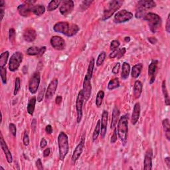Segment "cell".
<instances>
[{"label":"cell","instance_id":"obj_1","mask_svg":"<svg viewBox=\"0 0 170 170\" xmlns=\"http://www.w3.org/2000/svg\"><path fill=\"white\" fill-rule=\"evenodd\" d=\"M53 30L55 32L71 37L77 33L80 30V28L77 24H69V23L65 21H60L57 23L53 26Z\"/></svg>","mask_w":170,"mask_h":170},{"label":"cell","instance_id":"obj_2","mask_svg":"<svg viewBox=\"0 0 170 170\" xmlns=\"http://www.w3.org/2000/svg\"><path fill=\"white\" fill-rule=\"evenodd\" d=\"M117 134L122 145L125 146L128 141V115H124L120 118L118 122Z\"/></svg>","mask_w":170,"mask_h":170},{"label":"cell","instance_id":"obj_3","mask_svg":"<svg viewBox=\"0 0 170 170\" xmlns=\"http://www.w3.org/2000/svg\"><path fill=\"white\" fill-rule=\"evenodd\" d=\"M58 146L59 150V158L62 161L66 158L69 150V143L67 135L63 132H61L58 136Z\"/></svg>","mask_w":170,"mask_h":170},{"label":"cell","instance_id":"obj_4","mask_svg":"<svg viewBox=\"0 0 170 170\" xmlns=\"http://www.w3.org/2000/svg\"><path fill=\"white\" fill-rule=\"evenodd\" d=\"M143 19L148 22L150 31L152 33H156L162 25L161 17L154 13H147Z\"/></svg>","mask_w":170,"mask_h":170},{"label":"cell","instance_id":"obj_5","mask_svg":"<svg viewBox=\"0 0 170 170\" xmlns=\"http://www.w3.org/2000/svg\"><path fill=\"white\" fill-rule=\"evenodd\" d=\"M156 6V4L154 1H149V0L139 1L136 5V17L137 18H143L146 14V10L155 8Z\"/></svg>","mask_w":170,"mask_h":170},{"label":"cell","instance_id":"obj_6","mask_svg":"<svg viewBox=\"0 0 170 170\" xmlns=\"http://www.w3.org/2000/svg\"><path fill=\"white\" fill-rule=\"evenodd\" d=\"M122 4L123 1H120V0H114V1L110 2L109 5H108V8L104 9L102 20L106 21L107 19H110L114 15V13L121 8Z\"/></svg>","mask_w":170,"mask_h":170},{"label":"cell","instance_id":"obj_7","mask_svg":"<svg viewBox=\"0 0 170 170\" xmlns=\"http://www.w3.org/2000/svg\"><path fill=\"white\" fill-rule=\"evenodd\" d=\"M24 55L21 52H15L13 54L9 59V69L11 72H15L20 67V65L23 61Z\"/></svg>","mask_w":170,"mask_h":170},{"label":"cell","instance_id":"obj_8","mask_svg":"<svg viewBox=\"0 0 170 170\" xmlns=\"http://www.w3.org/2000/svg\"><path fill=\"white\" fill-rule=\"evenodd\" d=\"M134 15L132 12L127 11L126 9L118 11L114 15V21L116 24H123L129 21L133 18Z\"/></svg>","mask_w":170,"mask_h":170},{"label":"cell","instance_id":"obj_9","mask_svg":"<svg viewBox=\"0 0 170 170\" xmlns=\"http://www.w3.org/2000/svg\"><path fill=\"white\" fill-rule=\"evenodd\" d=\"M41 83V75L39 72H35L32 75L29 83V90L31 94L37 93Z\"/></svg>","mask_w":170,"mask_h":170},{"label":"cell","instance_id":"obj_10","mask_svg":"<svg viewBox=\"0 0 170 170\" xmlns=\"http://www.w3.org/2000/svg\"><path fill=\"white\" fill-rule=\"evenodd\" d=\"M84 102V96L83 91V90H81L78 94L77 100H76V110L77 113V122L78 124H79L81 122L82 118H83V106Z\"/></svg>","mask_w":170,"mask_h":170},{"label":"cell","instance_id":"obj_11","mask_svg":"<svg viewBox=\"0 0 170 170\" xmlns=\"http://www.w3.org/2000/svg\"><path fill=\"white\" fill-rule=\"evenodd\" d=\"M74 6V2L72 0H65V1L62 2L59 8L61 14L64 16L69 15L73 11Z\"/></svg>","mask_w":170,"mask_h":170},{"label":"cell","instance_id":"obj_12","mask_svg":"<svg viewBox=\"0 0 170 170\" xmlns=\"http://www.w3.org/2000/svg\"><path fill=\"white\" fill-rule=\"evenodd\" d=\"M50 43L52 47L57 51L64 50L65 49V46H66L64 39L60 37V36L57 35L53 36V37L51 38Z\"/></svg>","mask_w":170,"mask_h":170},{"label":"cell","instance_id":"obj_13","mask_svg":"<svg viewBox=\"0 0 170 170\" xmlns=\"http://www.w3.org/2000/svg\"><path fill=\"white\" fill-rule=\"evenodd\" d=\"M84 141H85V138H84V135H83L82 136V138L79 143L77 146L76 148L74 149L73 156H72L71 160H72V163H73V164H74L77 160L79 159L82 153L83 152V149L84 148Z\"/></svg>","mask_w":170,"mask_h":170},{"label":"cell","instance_id":"obj_14","mask_svg":"<svg viewBox=\"0 0 170 170\" xmlns=\"http://www.w3.org/2000/svg\"><path fill=\"white\" fill-rule=\"evenodd\" d=\"M58 84V79L57 78H55V79L52 80L49 84L48 85L46 92H45V98H46L47 100H49L53 96L55 92H56L57 90Z\"/></svg>","mask_w":170,"mask_h":170},{"label":"cell","instance_id":"obj_15","mask_svg":"<svg viewBox=\"0 0 170 170\" xmlns=\"http://www.w3.org/2000/svg\"><path fill=\"white\" fill-rule=\"evenodd\" d=\"M90 78L87 76H85L83 82V94L84 96V100L88 101L91 96V91H92V85H91Z\"/></svg>","mask_w":170,"mask_h":170},{"label":"cell","instance_id":"obj_16","mask_svg":"<svg viewBox=\"0 0 170 170\" xmlns=\"http://www.w3.org/2000/svg\"><path fill=\"white\" fill-rule=\"evenodd\" d=\"M158 61L157 60H153L148 67V76L150 77V84H152L155 81L156 74L158 69Z\"/></svg>","mask_w":170,"mask_h":170},{"label":"cell","instance_id":"obj_17","mask_svg":"<svg viewBox=\"0 0 170 170\" xmlns=\"http://www.w3.org/2000/svg\"><path fill=\"white\" fill-rule=\"evenodd\" d=\"M0 135H1V138H0V145H1V148L3 150V152H4L5 153L8 162L9 163H11L13 162V157L11 153L10 152V150H9V149L8 148V146L4 140L2 134H1Z\"/></svg>","mask_w":170,"mask_h":170},{"label":"cell","instance_id":"obj_18","mask_svg":"<svg viewBox=\"0 0 170 170\" xmlns=\"http://www.w3.org/2000/svg\"><path fill=\"white\" fill-rule=\"evenodd\" d=\"M108 117H109V112L106 110H104L102 114V119H101V128H100V134L101 137L104 138L106 136L107 131V122Z\"/></svg>","mask_w":170,"mask_h":170},{"label":"cell","instance_id":"obj_19","mask_svg":"<svg viewBox=\"0 0 170 170\" xmlns=\"http://www.w3.org/2000/svg\"><path fill=\"white\" fill-rule=\"evenodd\" d=\"M33 5L25 4V3H24V4L19 5L17 8V10L19 13V14L24 17H29V16H30L31 14H32L31 8Z\"/></svg>","mask_w":170,"mask_h":170},{"label":"cell","instance_id":"obj_20","mask_svg":"<svg viewBox=\"0 0 170 170\" xmlns=\"http://www.w3.org/2000/svg\"><path fill=\"white\" fill-rule=\"evenodd\" d=\"M24 39L25 41L27 42H33L34 41L36 37H37V33H36L34 29L31 27H29L25 29L24 32Z\"/></svg>","mask_w":170,"mask_h":170},{"label":"cell","instance_id":"obj_21","mask_svg":"<svg viewBox=\"0 0 170 170\" xmlns=\"http://www.w3.org/2000/svg\"><path fill=\"white\" fill-rule=\"evenodd\" d=\"M152 150H148L146 153L144 161H143V169H144L151 170L152 169Z\"/></svg>","mask_w":170,"mask_h":170},{"label":"cell","instance_id":"obj_22","mask_svg":"<svg viewBox=\"0 0 170 170\" xmlns=\"http://www.w3.org/2000/svg\"><path fill=\"white\" fill-rule=\"evenodd\" d=\"M140 112H141V109H140V104L139 102H136L134 106L133 112L132 114V119L131 122L133 125H136L137 122H138V120L140 116Z\"/></svg>","mask_w":170,"mask_h":170},{"label":"cell","instance_id":"obj_23","mask_svg":"<svg viewBox=\"0 0 170 170\" xmlns=\"http://www.w3.org/2000/svg\"><path fill=\"white\" fill-rule=\"evenodd\" d=\"M120 118V110L117 106H115L113 109L112 115V121H111L110 128L113 129L115 128Z\"/></svg>","mask_w":170,"mask_h":170},{"label":"cell","instance_id":"obj_24","mask_svg":"<svg viewBox=\"0 0 170 170\" xmlns=\"http://www.w3.org/2000/svg\"><path fill=\"white\" fill-rule=\"evenodd\" d=\"M143 89V84L141 81L136 80L134 85V95L136 99H139L141 96Z\"/></svg>","mask_w":170,"mask_h":170},{"label":"cell","instance_id":"obj_25","mask_svg":"<svg viewBox=\"0 0 170 170\" xmlns=\"http://www.w3.org/2000/svg\"><path fill=\"white\" fill-rule=\"evenodd\" d=\"M130 65L127 62H124L122 65V73H121V77L122 80H126L129 77V74L130 73Z\"/></svg>","mask_w":170,"mask_h":170},{"label":"cell","instance_id":"obj_26","mask_svg":"<svg viewBox=\"0 0 170 170\" xmlns=\"http://www.w3.org/2000/svg\"><path fill=\"white\" fill-rule=\"evenodd\" d=\"M31 12L32 14H33L35 15L41 16L45 14V8L44 5H33L31 8Z\"/></svg>","mask_w":170,"mask_h":170},{"label":"cell","instance_id":"obj_27","mask_svg":"<svg viewBox=\"0 0 170 170\" xmlns=\"http://www.w3.org/2000/svg\"><path fill=\"white\" fill-rule=\"evenodd\" d=\"M142 68H143V65L142 63H138L135 65L132 68V71H131L132 77L134 78H138L140 75V74H141Z\"/></svg>","mask_w":170,"mask_h":170},{"label":"cell","instance_id":"obj_28","mask_svg":"<svg viewBox=\"0 0 170 170\" xmlns=\"http://www.w3.org/2000/svg\"><path fill=\"white\" fill-rule=\"evenodd\" d=\"M36 102H37V99H36L35 96L32 97L29 101L27 106V112L29 113V114H30V115H33L34 113Z\"/></svg>","mask_w":170,"mask_h":170},{"label":"cell","instance_id":"obj_29","mask_svg":"<svg viewBox=\"0 0 170 170\" xmlns=\"http://www.w3.org/2000/svg\"><path fill=\"white\" fill-rule=\"evenodd\" d=\"M162 126L165 132V135L168 140H170V125L169 119L166 118L162 121Z\"/></svg>","mask_w":170,"mask_h":170},{"label":"cell","instance_id":"obj_30","mask_svg":"<svg viewBox=\"0 0 170 170\" xmlns=\"http://www.w3.org/2000/svg\"><path fill=\"white\" fill-rule=\"evenodd\" d=\"M162 93H163V96H164L165 105L166 106H169L170 100H169L168 91V89H167V87H166V81H165V80H163V82H162Z\"/></svg>","mask_w":170,"mask_h":170},{"label":"cell","instance_id":"obj_31","mask_svg":"<svg viewBox=\"0 0 170 170\" xmlns=\"http://www.w3.org/2000/svg\"><path fill=\"white\" fill-rule=\"evenodd\" d=\"M9 56V53L8 51L4 52V53H2L1 55H0V68H4L5 67L8 61Z\"/></svg>","mask_w":170,"mask_h":170},{"label":"cell","instance_id":"obj_32","mask_svg":"<svg viewBox=\"0 0 170 170\" xmlns=\"http://www.w3.org/2000/svg\"><path fill=\"white\" fill-rule=\"evenodd\" d=\"M119 87H120V81L118 78H113V79L110 80L109 81V84H108V89L110 90L116 89Z\"/></svg>","mask_w":170,"mask_h":170},{"label":"cell","instance_id":"obj_33","mask_svg":"<svg viewBox=\"0 0 170 170\" xmlns=\"http://www.w3.org/2000/svg\"><path fill=\"white\" fill-rule=\"evenodd\" d=\"M61 1L57 0V1H51L47 6V11H53L55 9L58 8V6L61 5Z\"/></svg>","mask_w":170,"mask_h":170},{"label":"cell","instance_id":"obj_34","mask_svg":"<svg viewBox=\"0 0 170 170\" xmlns=\"http://www.w3.org/2000/svg\"><path fill=\"white\" fill-rule=\"evenodd\" d=\"M100 128H101V121H100V120H99L97 122L95 128H94V131L93 132V142H95L96 140H97L98 137H99V136L100 135Z\"/></svg>","mask_w":170,"mask_h":170},{"label":"cell","instance_id":"obj_35","mask_svg":"<svg viewBox=\"0 0 170 170\" xmlns=\"http://www.w3.org/2000/svg\"><path fill=\"white\" fill-rule=\"evenodd\" d=\"M94 58H92L90 61V63L89 65V67H88V70H87V73L86 76H87L89 78H92L93 77V71H94Z\"/></svg>","mask_w":170,"mask_h":170},{"label":"cell","instance_id":"obj_36","mask_svg":"<svg viewBox=\"0 0 170 170\" xmlns=\"http://www.w3.org/2000/svg\"><path fill=\"white\" fill-rule=\"evenodd\" d=\"M39 51H40V48L38 47L33 46L28 49L27 51H26V53L29 55V56H35V55H39Z\"/></svg>","mask_w":170,"mask_h":170},{"label":"cell","instance_id":"obj_37","mask_svg":"<svg viewBox=\"0 0 170 170\" xmlns=\"http://www.w3.org/2000/svg\"><path fill=\"white\" fill-rule=\"evenodd\" d=\"M104 97V91L102 90L99 91V93H98L96 98V105L98 108H100L101 105H102Z\"/></svg>","mask_w":170,"mask_h":170},{"label":"cell","instance_id":"obj_38","mask_svg":"<svg viewBox=\"0 0 170 170\" xmlns=\"http://www.w3.org/2000/svg\"><path fill=\"white\" fill-rule=\"evenodd\" d=\"M106 58V52L104 51H102L101 53L99 54V57L97 58V60H96V65L97 67H100V65H102L104 63V61H105Z\"/></svg>","mask_w":170,"mask_h":170},{"label":"cell","instance_id":"obj_39","mask_svg":"<svg viewBox=\"0 0 170 170\" xmlns=\"http://www.w3.org/2000/svg\"><path fill=\"white\" fill-rule=\"evenodd\" d=\"M0 75H1L2 81L4 84H7V69L5 67L0 68Z\"/></svg>","mask_w":170,"mask_h":170},{"label":"cell","instance_id":"obj_40","mask_svg":"<svg viewBox=\"0 0 170 170\" xmlns=\"http://www.w3.org/2000/svg\"><path fill=\"white\" fill-rule=\"evenodd\" d=\"M21 88V80L19 77L15 78V88H14V94L15 96L17 95L18 94L19 90Z\"/></svg>","mask_w":170,"mask_h":170},{"label":"cell","instance_id":"obj_41","mask_svg":"<svg viewBox=\"0 0 170 170\" xmlns=\"http://www.w3.org/2000/svg\"><path fill=\"white\" fill-rule=\"evenodd\" d=\"M15 37H16V32L14 28L9 29V41L12 43H14L15 41Z\"/></svg>","mask_w":170,"mask_h":170},{"label":"cell","instance_id":"obj_42","mask_svg":"<svg viewBox=\"0 0 170 170\" xmlns=\"http://www.w3.org/2000/svg\"><path fill=\"white\" fill-rule=\"evenodd\" d=\"M5 2L3 1V0H0V16H1V21L3 20L5 15Z\"/></svg>","mask_w":170,"mask_h":170},{"label":"cell","instance_id":"obj_43","mask_svg":"<svg viewBox=\"0 0 170 170\" xmlns=\"http://www.w3.org/2000/svg\"><path fill=\"white\" fill-rule=\"evenodd\" d=\"M93 2V1H84L80 5V9L82 11H85L87 9L89 8V6L91 5V4Z\"/></svg>","mask_w":170,"mask_h":170},{"label":"cell","instance_id":"obj_44","mask_svg":"<svg viewBox=\"0 0 170 170\" xmlns=\"http://www.w3.org/2000/svg\"><path fill=\"white\" fill-rule=\"evenodd\" d=\"M9 131H10L11 134L14 136V137L16 136V134H17V128H16L15 124H13V123L9 124Z\"/></svg>","mask_w":170,"mask_h":170},{"label":"cell","instance_id":"obj_45","mask_svg":"<svg viewBox=\"0 0 170 170\" xmlns=\"http://www.w3.org/2000/svg\"><path fill=\"white\" fill-rule=\"evenodd\" d=\"M120 45V42L118 40L112 41L110 43V49L112 51L117 49H118Z\"/></svg>","mask_w":170,"mask_h":170},{"label":"cell","instance_id":"obj_46","mask_svg":"<svg viewBox=\"0 0 170 170\" xmlns=\"http://www.w3.org/2000/svg\"><path fill=\"white\" fill-rule=\"evenodd\" d=\"M45 88H42V89H41V90H40V92H39L38 96H37V102H42V100H43L44 96H45Z\"/></svg>","mask_w":170,"mask_h":170},{"label":"cell","instance_id":"obj_47","mask_svg":"<svg viewBox=\"0 0 170 170\" xmlns=\"http://www.w3.org/2000/svg\"><path fill=\"white\" fill-rule=\"evenodd\" d=\"M23 142H24V144L26 146H29V136L27 132H25V134L24 136V139H23Z\"/></svg>","mask_w":170,"mask_h":170},{"label":"cell","instance_id":"obj_48","mask_svg":"<svg viewBox=\"0 0 170 170\" xmlns=\"http://www.w3.org/2000/svg\"><path fill=\"white\" fill-rule=\"evenodd\" d=\"M117 130L116 128H114L113 134L112 135V137H111V140H110V142L111 143H114L116 141H117Z\"/></svg>","mask_w":170,"mask_h":170},{"label":"cell","instance_id":"obj_49","mask_svg":"<svg viewBox=\"0 0 170 170\" xmlns=\"http://www.w3.org/2000/svg\"><path fill=\"white\" fill-rule=\"evenodd\" d=\"M120 63H116V65H114L113 68H112V73L114 74H116L118 73V72L120 71Z\"/></svg>","mask_w":170,"mask_h":170},{"label":"cell","instance_id":"obj_50","mask_svg":"<svg viewBox=\"0 0 170 170\" xmlns=\"http://www.w3.org/2000/svg\"><path fill=\"white\" fill-rule=\"evenodd\" d=\"M126 49L125 47H123L122 49H120L116 58H120L121 57H122L124 55V54L126 53Z\"/></svg>","mask_w":170,"mask_h":170},{"label":"cell","instance_id":"obj_51","mask_svg":"<svg viewBox=\"0 0 170 170\" xmlns=\"http://www.w3.org/2000/svg\"><path fill=\"white\" fill-rule=\"evenodd\" d=\"M165 30L168 33H170V14H168V18H167L166 25H165Z\"/></svg>","mask_w":170,"mask_h":170},{"label":"cell","instance_id":"obj_52","mask_svg":"<svg viewBox=\"0 0 170 170\" xmlns=\"http://www.w3.org/2000/svg\"><path fill=\"white\" fill-rule=\"evenodd\" d=\"M35 165H36V168H37V169H39V170H42V169H43V167H42L41 159L40 158L37 159V160L35 162Z\"/></svg>","mask_w":170,"mask_h":170},{"label":"cell","instance_id":"obj_53","mask_svg":"<svg viewBox=\"0 0 170 170\" xmlns=\"http://www.w3.org/2000/svg\"><path fill=\"white\" fill-rule=\"evenodd\" d=\"M120 49H117L116 50H114L112 51V53H111L109 55V57L110 58H116L118 55V51H119Z\"/></svg>","mask_w":170,"mask_h":170},{"label":"cell","instance_id":"obj_54","mask_svg":"<svg viewBox=\"0 0 170 170\" xmlns=\"http://www.w3.org/2000/svg\"><path fill=\"white\" fill-rule=\"evenodd\" d=\"M45 132L47 134H51L53 133V128H52L51 125H47L45 128Z\"/></svg>","mask_w":170,"mask_h":170},{"label":"cell","instance_id":"obj_55","mask_svg":"<svg viewBox=\"0 0 170 170\" xmlns=\"http://www.w3.org/2000/svg\"><path fill=\"white\" fill-rule=\"evenodd\" d=\"M47 140H45V138H42V140H41V143H40V147H41L42 149H43V148H45V147L47 146Z\"/></svg>","mask_w":170,"mask_h":170},{"label":"cell","instance_id":"obj_56","mask_svg":"<svg viewBox=\"0 0 170 170\" xmlns=\"http://www.w3.org/2000/svg\"><path fill=\"white\" fill-rule=\"evenodd\" d=\"M148 40L149 41V42H150V43L153 44V45L156 44L157 42H158V39H157L156 37H149V38L148 39Z\"/></svg>","mask_w":170,"mask_h":170},{"label":"cell","instance_id":"obj_57","mask_svg":"<svg viewBox=\"0 0 170 170\" xmlns=\"http://www.w3.org/2000/svg\"><path fill=\"white\" fill-rule=\"evenodd\" d=\"M46 49H47V48L46 47H42L40 48V51H39V55H37L38 57H41L43 55V54L45 53V51H46Z\"/></svg>","mask_w":170,"mask_h":170},{"label":"cell","instance_id":"obj_58","mask_svg":"<svg viewBox=\"0 0 170 170\" xmlns=\"http://www.w3.org/2000/svg\"><path fill=\"white\" fill-rule=\"evenodd\" d=\"M62 101H63V98H62L61 96H57L56 97V99H55V103H56V104H57V105L61 104Z\"/></svg>","mask_w":170,"mask_h":170},{"label":"cell","instance_id":"obj_59","mask_svg":"<svg viewBox=\"0 0 170 170\" xmlns=\"http://www.w3.org/2000/svg\"><path fill=\"white\" fill-rule=\"evenodd\" d=\"M50 153H51V150L50 148H47L45 149L44 151H43V157L45 158H46V157H48L50 155Z\"/></svg>","mask_w":170,"mask_h":170},{"label":"cell","instance_id":"obj_60","mask_svg":"<svg viewBox=\"0 0 170 170\" xmlns=\"http://www.w3.org/2000/svg\"><path fill=\"white\" fill-rule=\"evenodd\" d=\"M36 125H37V122H36V120L33 119L32 121V123H31V127H32V129L33 131H35V129H36Z\"/></svg>","mask_w":170,"mask_h":170},{"label":"cell","instance_id":"obj_61","mask_svg":"<svg viewBox=\"0 0 170 170\" xmlns=\"http://www.w3.org/2000/svg\"><path fill=\"white\" fill-rule=\"evenodd\" d=\"M165 163H166L167 166L168 167V168H170V158L169 157H167L165 158Z\"/></svg>","mask_w":170,"mask_h":170},{"label":"cell","instance_id":"obj_62","mask_svg":"<svg viewBox=\"0 0 170 170\" xmlns=\"http://www.w3.org/2000/svg\"><path fill=\"white\" fill-rule=\"evenodd\" d=\"M130 37H126L125 38H124V41H125L126 42H130Z\"/></svg>","mask_w":170,"mask_h":170},{"label":"cell","instance_id":"obj_63","mask_svg":"<svg viewBox=\"0 0 170 170\" xmlns=\"http://www.w3.org/2000/svg\"><path fill=\"white\" fill-rule=\"evenodd\" d=\"M0 168H1V169H3V170H5V169H4V168H3V167H2V166H1V167H0Z\"/></svg>","mask_w":170,"mask_h":170}]
</instances>
